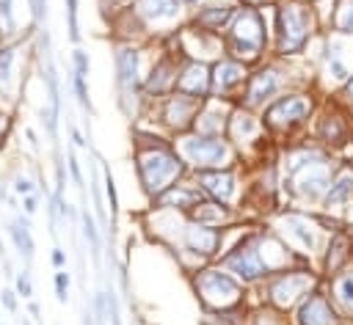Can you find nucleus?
<instances>
[{
  "label": "nucleus",
  "mask_w": 353,
  "mask_h": 325,
  "mask_svg": "<svg viewBox=\"0 0 353 325\" xmlns=\"http://www.w3.org/2000/svg\"><path fill=\"white\" fill-rule=\"evenodd\" d=\"M204 99H193V96H185L180 91H171L169 96L163 99H155V102H147V107H152V119H147L152 127H158L163 135L169 138H177V135H185L193 130L196 125V116L202 111ZM144 107V111H147ZM144 116V114H141Z\"/></svg>",
  "instance_id": "14"
},
{
  "label": "nucleus",
  "mask_w": 353,
  "mask_h": 325,
  "mask_svg": "<svg viewBox=\"0 0 353 325\" xmlns=\"http://www.w3.org/2000/svg\"><path fill=\"white\" fill-rule=\"evenodd\" d=\"M249 72H252V66L234 61L229 55H221L218 61L210 64V96L238 102V96L249 80Z\"/></svg>",
  "instance_id": "17"
},
{
  "label": "nucleus",
  "mask_w": 353,
  "mask_h": 325,
  "mask_svg": "<svg viewBox=\"0 0 353 325\" xmlns=\"http://www.w3.org/2000/svg\"><path fill=\"white\" fill-rule=\"evenodd\" d=\"M36 185H39V182H36L31 174H25V171H17V174L12 177V185H9V187H12V193H14V196H20V198H23V196H31V193H36Z\"/></svg>",
  "instance_id": "34"
},
{
  "label": "nucleus",
  "mask_w": 353,
  "mask_h": 325,
  "mask_svg": "<svg viewBox=\"0 0 353 325\" xmlns=\"http://www.w3.org/2000/svg\"><path fill=\"white\" fill-rule=\"evenodd\" d=\"M188 218L193 224H202V226H212V229H229L234 226L238 221H243V215L241 209H234V207H226L221 201H212V198H202L191 212H188Z\"/></svg>",
  "instance_id": "22"
},
{
  "label": "nucleus",
  "mask_w": 353,
  "mask_h": 325,
  "mask_svg": "<svg viewBox=\"0 0 353 325\" xmlns=\"http://www.w3.org/2000/svg\"><path fill=\"white\" fill-rule=\"evenodd\" d=\"M102 179H105V196H108V204H110V215L116 218V215H119V190H116V179H113V174L105 163H102Z\"/></svg>",
  "instance_id": "35"
},
{
  "label": "nucleus",
  "mask_w": 353,
  "mask_h": 325,
  "mask_svg": "<svg viewBox=\"0 0 353 325\" xmlns=\"http://www.w3.org/2000/svg\"><path fill=\"white\" fill-rule=\"evenodd\" d=\"M238 102H229V99H204L202 111L196 116V125H193V133H202V135H226V125H229V114L232 107Z\"/></svg>",
  "instance_id": "24"
},
{
  "label": "nucleus",
  "mask_w": 353,
  "mask_h": 325,
  "mask_svg": "<svg viewBox=\"0 0 353 325\" xmlns=\"http://www.w3.org/2000/svg\"><path fill=\"white\" fill-rule=\"evenodd\" d=\"M331 303L342 311H353V268L331 276Z\"/></svg>",
  "instance_id": "29"
},
{
  "label": "nucleus",
  "mask_w": 353,
  "mask_h": 325,
  "mask_svg": "<svg viewBox=\"0 0 353 325\" xmlns=\"http://www.w3.org/2000/svg\"><path fill=\"white\" fill-rule=\"evenodd\" d=\"M72 144H75L77 149H88V141L80 135V130H77V127H72Z\"/></svg>",
  "instance_id": "46"
},
{
  "label": "nucleus",
  "mask_w": 353,
  "mask_h": 325,
  "mask_svg": "<svg viewBox=\"0 0 353 325\" xmlns=\"http://www.w3.org/2000/svg\"><path fill=\"white\" fill-rule=\"evenodd\" d=\"M293 72V61H282V58H268L263 64H257V69L249 72V80L238 96V105L249 107V111L260 114L268 102H273L279 94L290 91V88H298L295 77L290 75Z\"/></svg>",
  "instance_id": "9"
},
{
  "label": "nucleus",
  "mask_w": 353,
  "mask_h": 325,
  "mask_svg": "<svg viewBox=\"0 0 353 325\" xmlns=\"http://www.w3.org/2000/svg\"><path fill=\"white\" fill-rule=\"evenodd\" d=\"M25 138H28V144H31V149H39V135L31 130V127H25Z\"/></svg>",
  "instance_id": "49"
},
{
  "label": "nucleus",
  "mask_w": 353,
  "mask_h": 325,
  "mask_svg": "<svg viewBox=\"0 0 353 325\" xmlns=\"http://www.w3.org/2000/svg\"><path fill=\"white\" fill-rule=\"evenodd\" d=\"M66 166H69V171H72V179H75V185L83 190V171H80V163H77L75 152H69V160H66Z\"/></svg>",
  "instance_id": "43"
},
{
  "label": "nucleus",
  "mask_w": 353,
  "mask_h": 325,
  "mask_svg": "<svg viewBox=\"0 0 353 325\" xmlns=\"http://www.w3.org/2000/svg\"><path fill=\"white\" fill-rule=\"evenodd\" d=\"M221 39H223V55L246 66L263 64L273 44V25L268 23V6H241Z\"/></svg>",
  "instance_id": "3"
},
{
  "label": "nucleus",
  "mask_w": 353,
  "mask_h": 325,
  "mask_svg": "<svg viewBox=\"0 0 353 325\" xmlns=\"http://www.w3.org/2000/svg\"><path fill=\"white\" fill-rule=\"evenodd\" d=\"M127 6L133 9V14L141 23L149 42L166 39L188 23V9L180 0H130Z\"/></svg>",
  "instance_id": "15"
},
{
  "label": "nucleus",
  "mask_w": 353,
  "mask_h": 325,
  "mask_svg": "<svg viewBox=\"0 0 353 325\" xmlns=\"http://www.w3.org/2000/svg\"><path fill=\"white\" fill-rule=\"evenodd\" d=\"M339 96H342L345 102H350V105H353V75H350V77L342 83V88H339Z\"/></svg>",
  "instance_id": "45"
},
{
  "label": "nucleus",
  "mask_w": 353,
  "mask_h": 325,
  "mask_svg": "<svg viewBox=\"0 0 353 325\" xmlns=\"http://www.w3.org/2000/svg\"><path fill=\"white\" fill-rule=\"evenodd\" d=\"M0 306H3L9 314H17V309H20V295H17L12 287L0 289Z\"/></svg>",
  "instance_id": "41"
},
{
  "label": "nucleus",
  "mask_w": 353,
  "mask_h": 325,
  "mask_svg": "<svg viewBox=\"0 0 353 325\" xmlns=\"http://www.w3.org/2000/svg\"><path fill=\"white\" fill-rule=\"evenodd\" d=\"M320 17L315 3L306 0H282L273 14V44H271V55L282 58V61H295L301 58L315 34H317Z\"/></svg>",
  "instance_id": "4"
},
{
  "label": "nucleus",
  "mask_w": 353,
  "mask_h": 325,
  "mask_svg": "<svg viewBox=\"0 0 353 325\" xmlns=\"http://www.w3.org/2000/svg\"><path fill=\"white\" fill-rule=\"evenodd\" d=\"M226 138L229 144L234 146V152H238V157L243 155L246 160H260L265 163V149L273 144L271 135L265 133L263 127V119L260 114L249 111V107L243 105H234L232 114H229V125H226Z\"/></svg>",
  "instance_id": "13"
},
{
  "label": "nucleus",
  "mask_w": 353,
  "mask_h": 325,
  "mask_svg": "<svg viewBox=\"0 0 353 325\" xmlns=\"http://www.w3.org/2000/svg\"><path fill=\"white\" fill-rule=\"evenodd\" d=\"M218 265L246 287H260L265 278H271V270L260 254V226H246L238 243L218 257Z\"/></svg>",
  "instance_id": "12"
},
{
  "label": "nucleus",
  "mask_w": 353,
  "mask_h": 325,
  "mask_svg": "<svg viewBox=\"0 0 353 325\" xmlns=\"http://www.w3.org/2000/svg\"><path fill=\"white\" fill-rule=\"evenodd\" d=\"M50 265L56 268V270H64L66 268V254H64V248H53V254H50Z\"/></svg>",
  "instance_id": "44"
},
{
  "label": "nucleus",
  "mask_w": 353,
  "mask_h": 325,
  "mask_svg": "<svg viewBox=\"0 0 353 325\" xmlns=\"http://www.w3.org/2000/svg\"><path fill=\"white\" fill-rule=\"evenodd\" d=\"M188 177L199 185V190L207 198L241 209L243 196H246V185L241 179V168L238 166H234V168H215V171H191Z\"/></svg>",
  "instance_id": "16"
},
{
  "label": "nucleus",
  "mask_w": 353,
  "mask_h": 325,
  "mask_svg": "<svg viewBox=\"0 0 353 325\" xmlns=\"http://www.w3.org/2000/svg\"><path fill=\"white\" fill-rule=\"evenodd\" d=\"M260 303L271 306L282 314L293 311L309 292L317 289V273L312 270V265H301V268H290L282 273H273L271 278H265L260 287Z\"/></svg>",
  "instance_id": "11"
},
{
  "label": "nucleus",
  "mask_w": 353,
  "mask_h": 325,
  "mask_svg": "<svg viewBox=\"0 0 353 325\" xmlns=\"http://www.w3.org/2000/svg\"><path fill=\"white\" fill-rule=\"evenodd\" d=\"M80 224H83V237H86V243L91 246V254L97 257V254H99V232H97V224H94V218H91L88 209L80 212Z\"/></svg>",
  "instance_id": "33"
},
{
  "label": "nucleus",
  "mask_w": 353,
  "mask_h": 325,
  "mask_svg": "<svg viewBox=\"0 0 353 325\" xmlns=\"http://www.w3.org/2000/svg\"><path fill=\"white\" fill-rule=\"evenodd\" d=\"M25 39H9L0 44V99L14 102L20 94V75H23V58H25Z\"/></svg>",
  "instance_id": "18"
},
{
  "label": "nucleus",
  "mask_w": 353,
  "mask_h": 325,
  "mask_svg": "<svg viewBox=\"0 0 353 325\" xmlns=\"http://www.w3.org/2000/svg\"><path fill=\"white\" fill-rule=\"evenodd\" d=\"M39 212V193H31V196H23V215L34 218Z\"/></svg>",
  "instance_id": "42"
},
{
  "label": "nucleus",
  "mask_w": 353,
  "mask_h": 325,
  "mask_svg": "<svg viewBox=\"0 0 353 325\" xmlns=\"http://www.w3.org/2000/svg\"><path fill=\"white\" fill-rule=\"evenodd\" d=\"M28 311H31V314H34V320H39V314H42V309H39V303H36V300H34V298H31V300H28Z\"/></svg>",
  "instance_id": "50"
},
{
  "label": "nucleus",
  "mask_w": 353,
  "mask_h": 325,
  "mask_svg": "<svg viewBox=\"0 0 353 325\" xmlns=\"http://www.w3.org/2000/svg\"><path fill=\"white\" fill-rule=\"evenodd\" d=\"M323 273H328V276H334V273H339V270H345L348 268V262L353 259V235H348V232H331V237H328V243H326V251H323Z\"/></svg>",
  "instance_id": "26"
},
{
  "label": "nucleus",
  "mask_w": 353,
  "mask_h": 325,
  "mask_svg": "<svg viewBox=\"0 0 353 325\" xmlns=\"http://www.w3.org/2000/svg\"><path fill=\"white\" fill-rule=\"evenodd\" d=\"M14 292H17L23 300H31V298H34V278H31V270H28V268L14 276Z\"/></svg>",
  "instance_id": "39"
},
{
  "label": "nucleus",
  "mask_w": 353,
  "mask_h": 325,
  "mask_svg": "<svg viewBox=\"0 0 353 325\" xmlns=\"http://www.w3.org/2000/svg\"><path fill=\"white\" fill-rule=\"evenodd\" d=\"M9 237H12L14 248H17V254H20L25 262H31V259H34V251H36V243H34V237H31L28 215H17L14 221H9Z\"/></svg>",
  "instance_id": "28"
},
{
  "label": "nucleus",
  "mask_w": 353,
  "mask_h": 325,
  "mask_svg": "<svg viewBox=\"0 0 353 325\" xmlns=\"http://www.w3.org/2000/svg\"><path fill=\"white\" fill-rule=\"evenodd\" d=\"M202 198H204V193L199 190V185H196L191 177H185V179H180L177 185H171L169 190H163L158 198H152V207L174 209V212H185V215H188Z\"/></svg>",
  "instance_id": "25"
},
{
  "label": "nucleus",
  "mask_w": 353,
  "mask_h": 325,
  "mask_svg": "<svg viewBox=\"0 0 353 325\" xmlns=\"http://www.w3.org/2000/svg\"><path fill=\"white\" fill-rule=\"evenodd\" d=\"M243 6H265V0H243Z\"/></svg>",
  "instance_id": "51"
},
{
  "label": "nucleus",
  "mask_w": 353,
  "mask_h": 325,
  "mask_svg": "<svg viewBox=\"0 0 353 325\" xmlns=\"http://www.w3.org/2000/svg\"><path fill=\"white\" fill-rule=\"evenodd\" d=\"M180 3L188 9V14L193 12V9H199V6H204V3H212V0H180Z\"/></svg>",
  "instance_id": "47"
},
{
  "label": "nucleus",
  "mask_w": 353,
  "mask_h": 325,
  "mask_svg": "<svg viewBox=\"0 0 353 325\" xmlns=\"http://www.w3.org/2000/svg\"><path fill=\"white\" fill-rule=\"evenodd\" d=\"M293 322L295 325H339V311L326 292L315 289L293 309Z\"/></svg>",
  "instance_id": "20"
},
{
  "label": "nucleus",
  "mask_w": 353,
  "mask_h": 325,
  "mask_svg": "<svg viewBox=\"0 0 353 325\" xmlns=\"http://www.w3.org/2000/svg\"><path fill=\"white\" fill-rule=\"evenodd\" d=\"M130 0H102V6L105 9H110V12H116V9H122V6H127Z\"/></svg>",
  "instance_id": "48"
},
{
  "label": "nucleus",
  "mask_w": 353,
  "mask_h": 325,
  "mask_svg": "<svg viewBox=\"0 0 353 325\" xmlns=\"http://www.w3.org/2000/svg\"><path fill=\"white\" fill-rule=\"evenodd\" d=\"M72 91H75V99L77 105L83 107L86 114H91V96H88V77H80V75H72Z\"/></svg>",
  "instance_id": "36"
},
{
  "label": "nucleus",
  "mask_w": 353,
  "mask_h": 325,
  "mask_svg": "<svg viewBox=\"0 0 353 325\" xmlns=\"http://www.w3.org/2000/svg\"><path fill=\"white\" fill-rule=\"evenodd\" d=\"M177 155L188 166V171H215V168H234L241 166L238 152L229 144L226 135H202V133H185L171 138Z\"/></svg>",
  "instance_id": "10"
},
{
  "label": "nucleus",
  "mask_w": 353,
  "mask_h": 325,
  "mask_svg": "<svg viewBox=\"0 0 353 325\" xmlns=\"http://www.w3.org/2000/svg\"><path fill=\"white\" fill-rule=\"evenodd\" d=\"M306 3H317V0H306Z\"/></svg>",
  "instance_id": "54"
},
{
  "label": "nucleus",
  "mask_w": 353,
  "mask_h": 325,
  "mask_svg": "<svg viewBox=\"0 0 353 325\" xmlns=\"http://www.w3.org/2000/svg\"><path fill=\"white\" fill-rule=\"evenodd\" d=\"M174 91L193 96V99H210V64L182 58Z\"/></svg>",
  "instance_id": "23"
},
{
  "label": "nucleus",
  "mask_w": 353,
  "mask_h": 325,
  "mask_svg": "<svg viewBox=\"0 0 353 325\" xmlns=\"http://www.w3.org/2000/svg\"><path fill=\"white\" fill-rule=\"evenodd\" d=\"M12 125H14L12 111H9V107L0 105V146H3V144L9 141V135H12Z\"/></svg>",
  "instance_id": "40"
},
{
  "label": "nucleus",
  "mask_w": 353,
  "mask_h": 325,
  "mask_svg": "<svg viewBox=\"0 0 353 325\" xmlns=\"http://www.w3.org/2000/svg\"><path fill=\"white\" fill-rule=\"evenodd\" d=\"M350 221H353V201H350Z\"/></svg>",
  "instance_id": "52"
},
{
  "label": "nucleus",
  "mask_w": 353,
  "mask_h": 325,
  "mask_svg": "<svg viewBox=\"0 0 353 325\" xmlns=\"http://www.w3.org/2000/svg\"><path fill=\"white\" fill-rule=\"evenodd\" d=\"M312 141L317 146H326V149H339L350 141V125L345 122L342 114L337 111H323L317 114L315 119V127H312Z\"/></svg>",
  "instance_id": "21"
},
{
  "label": "nucleus",
  "mask_w": 353,
  "mask_h": 325,
  "mask_svg": "<svg viewBox=\"0 0 353 325\" xmlns=\"http://www.w3.org/2000/svg\"><path fill=\"white\" fill-rule=\"evenodd\" d=\"M238 9H241L238 0H212V3H204L188 14V25L207 31V34H215V36H223V31L234 20Z\"/></svg>",
  "instance_id": "19"
},
{
  "label": "nucleus",
  "mask_w": 353,
  "mask_h": 325,
  "mask_svg": "<svg viewBox=\"0 0 353 325\" xmlns=\"http://www.w3.org/2000/svg\"><path fill=\"white\" fill-rule=\"evenodd\" d=\"M0 34L3 39H20V0H0Z\"/></svg>",
  "instance_id": "30"
},
{
  "label": "nucleus",
  "mask_w": 353,
  "mask_h": 325,
  "mask_svg": "<svg viewBox=\"0 0 353 325\" xmlns=\"http://www.w3.org/2000/svg\"><path fill=\"white\" fill-rule=\"evenodd\" d=\"M191 287L199 298V303L207 309V314H223L232 309H243L249 287L241 284L232 273H226L218 262H210L191 273Z\"/></svg>",
  "instance_id": "8"
},
{
  "label": "nucleus",
  "mask_w": 353,
  "mask_h": 325,
  "mask_svg": "<svg viewBox=\"0 0 353 325\" xmlns=\"http://www.w3.org/2000/svg\"><path fill=\"white\" fill-rule=\"evenodd\" d=\"M53 287H56V300H58V303H66V300H69V287H72V276L66 273V268H64V270H56Z\"/></svg>",
  "instance_id": "37"
},
{
  "label": "nucleus",
  "mask_w": 353,
  "mask_h": 325,
  "mask_svg": "<svg viewBox=\"0 0 353 325\" xmlns=\"http://www.w3.org/2000/svg\"><path fill=\"white\" fill-rule=\"evenodd\" d=\"M328 28L339 36H353V0H337V9L331 12Z\"/></svg>",
  "instance_id": "31"
},
{
  "label": "nucleus",
  "mask_w": 353,
  "mask_h": 325,
  "mask_svg": "<svg viewBox=\"0 0 353 325\" xmlns=\"http://www.w3.org/2000/svg\"><path fill=\"white\" fill-rule=\"evenodd\" d=\"M72 75H80V77L91 75V58H88V53L83 47L72 50Z\"/></svg>",
  "instance_id": "38"
},
{
  "label": "nucleus",
  "mask_w": 353,
  "mask_h": 325,
  "mask_svg": "<svg viewBox=\"0 0 353 325\" xmlns=\"http://www.w3.org/2000/svg\"><path fill=\"white\" fill-rule=\"evenodd\" d=\"M268 229L304 262L312 265V257H323L326 243L331 235H326V226L315 218V215L290 207V209H276Z\"/></svg>",
  "instance_id": "5"
},
{
  "label": "nucleus",
  "mask_w": 353,
  "mask_h": 325,
  "mask_svg": "<svg viewBox=\"0 0 353 325\" xmlns=\"http://www.w3.org/2000/svg\"><path fill=\"white\" fill-rule=\"evenodd\" d=\"M136 177L144 190V196L152 201L180 179H185L191 171L177 155L169 135H163L158 127H136Z\"/></svg>",
  "instance_id": "2"
},
{
  "label": "nucleus",
  "mask_w": 353,
  "mask_h": 325,
  "mask_svg": "<svg viewBox=\"0 0 353 325\" xmlns=\"http://www.w3.org/2000/svg\"><path fill=\"white\" fill-rule=\"evenodd\" d=\"M3 42H6V39H3V34H0V44H3Z\"/></svg>",
  "instance_id": "53"
},
{
  "label": "nucleus",
  "mask_w": 353,
  "mask_h": 325,
  "mask_svg": "<svg viewBox=\"0 0 353 325\" xmlns=\"http://www.w3.org/2000/svg\"><path fill=\"white\" fill-rule=\"evenodd\" d=\"M276 166H279V190L293 207L320 204L337 174V163L317 144L284 146Z\"/></svg>",
  "instance_id": "1"
},
{
  "label": "nucleus",
  "mask_w": 353,
  "mask_h": 325,
  "mask_svg": "<svg viewBox=\"0 0 353 325\" xmlns=\"http://www.w3.org/2000/svg\"><path fill=\"white\" fill-rule=\"evenodd\" d=\"M149 50L136 42H119L113 53V69H116V96H119V107L127 119H141L147 99H144V75L147 64L144 55Z\"/></svg>",
  "instance_id": "6"
},
{
  "label": "nucleus",
  "mask_w": 353,
  "mask_h": 325,
  "mask_svg": "<svg viewBox=\"0 0 353 325\" xmlns=\"http://www.w3.org/2000/svg\"><path fill=\"white\" fill-rule=\"evenodd\" d=\"M350 201H353V168L350 166H342V168H337V174L331 179V185H328L320 207L326 212H331V209L348 207Z\"/></svg>",
  "instance_id": "27"
},
{
  "label": "nucleus",
  "mask_w": 353,
  "mask_h": 325,
  "mask_svg": "<svg viewBox=\"0 0 353 325\" xmlns=\"http://www.w3.org/2000/svg\"><path fill=\"white\" fill-rule=\"evenodd\" d=\"M64 14H66V31H69V42L75 44V47H80V23H77V17H80V0H64Z\"/></svg>",
  "instance_id": "32"
},
{
  "label": "nucleus",
  "mask_w": 353,
  "mask_h": 325,
  "mask_svg": "<svg viewBox=\"0 0 353 325\" xmlns=\"http://www.w3.org/2000/svg\"><path fill=\"white\" fill-rule=\"evenodd\" d=\"M312 116H315V96L306 88H290L260 111L263 127L273 144H284L287 138H293L301 127L309 125Z\"/></svg>",
  "instance_id": "7"
}]
</instances>
